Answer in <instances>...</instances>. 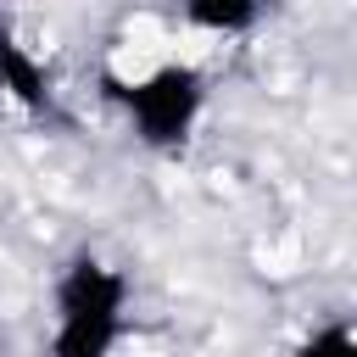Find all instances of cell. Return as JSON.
I'll list each match as a JSON object with an SVG mask.
<instances>
[{
	"label": "cell",
	"mask_w": 357,
	"mask_h": 357,
	"mask_svg": "<svg viewBox=\"0 0 357 357\" xmlns=\"http://www.w3.org/2000/svg\"><path fill=\"white\" fill-rule=\"evenodd\" d=\"M251 17H257V6H212V0H201V6H190V22H201V28H251Z\"/></svg>",
	"instance_id": "obj_4"
},
{
	"label": "cell",
	"mask_w": 357,
	"mask_h": 357,
	"mask_svg": "<svg viewBox=\"0 0 357 357\" xmlns=\"http://www.w3.org/2000/svg\"><path fill=\"white\" fill-rule=\"evenodd\" d=\"M201 95L206 89H201V78L190 67H156L151 78L117 89V100L134 112V123H139V134L151 145H178L190 134L195 112H201Z\"/></svg>",
	"instance_id": "obj_2"
},
{
	"label": "cell",
	"mask_w": 357,
	"mask_h": 357,
	"mask_svg": "<svg viewBox=\"0 0 357 357\" xmlns=\"http://www.w3.org/2000/svg\"><path fill=\"white\" fill-rule=\"evenodd\" d=\"M0 89H6L17 106H28V112H50V78H45V67L6 33V22H0Z\"/></svg>",
	"instance_id": "obj_3"
},
{
	"label": "cell",
	"mask_w": 357,
	"mask_h": 357,
	"mask_svg": "<svg viewBox=\"0 0 357 357\" xmlns=\"http://www.w3.org/2000/svg\"><path fill=\"white\" fill-rule=\"evenodd\" d=\"M123 279L95 262L78 257L67 262L61 284H56V340L50 357H106L123 335Z\"/></svg>",
	"instance_id": "obj_1"
},
{
	"label": "cell",
	"mask_w": 357,
	"mask_h": 357,
	"mask_svg": "<svg viewBox=\"0 0 357 357\" xmlns=\"http://www.w3.org/2000/svg\"><path fill=\"white\" fill-rule=\"evenodd\" d=\"M296 357H357V340H351L346 324H329V329H318Z\"/></svg>",
	"instance_id": "obj_5"
}]
</instances>
